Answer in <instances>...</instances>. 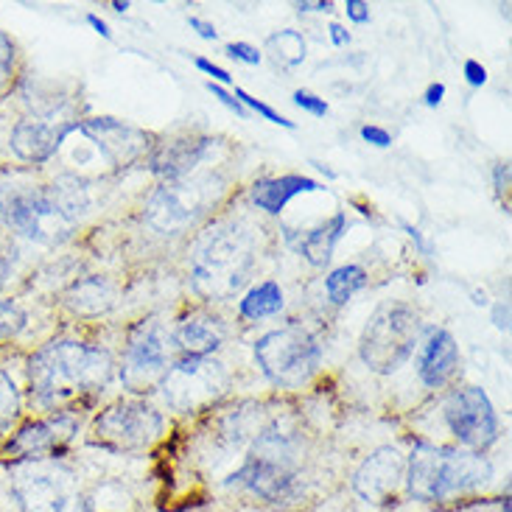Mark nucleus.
<instances>
[{
  "label": "nucleus",
  "mask_w": 512,
  "mask_h": 512,
  "mask_svg": "<svg viewBox=\"0 0 512 512\" xmlns=\"http://www.w3.org/2000/svg\"><path fill=\"white\" fill-rule=\"evenodd\" d=\"M28 381L42 409L59 412L104 392L112 381V359L84 342H54L31 359Z\"/></svg>",
  "instance_id": "nucleus-1"
},
{
  "label": "nucleus",
  "mask_w": 512,
  "mask_h": 512,
  "mask_svg": "<svg viewBox=\"0 0 512 512\" xmlns=\"http://www.w3.org/2000/svg\"><path fill=\"white\" fill-rule=\"evenodd\" d=\"M0 208L17 233L54 247L73 236V227L90 208V196L79 177H59L48 188L14 194Z\"/></svg>",
  "instance_id": "nucleus-2"
},
{
  "label": "nucleus",
  "mask_w": 512,
  "mask_h": 512,
  "mask_svg": "<svg viewBox=\"0 0 512 512\" xmlns=\"http://www.w3.org/2000/svg\"><path fill=\"white\" fill-rule=\"evenodd\" d=\"M255 266V236L247 224L227 222L199 241L191 280L208 300H230L247 286Z\"/></svg>",
  "instance_id": "nucleus-3"
},
{
  "label": "nucleus",
  "mask_w": 512,
  "mask_h": 512,
  "mask_svg": "<svg viewBox=\"0 0 512 512\" xmlns=\"http://www.w3.org/2000/svg\"><path fill=\"white\" fill-rule=\"evenodd\" d=\"M490 473V462L476 451L417 445L406 462V485L417 501H448L482 490Z\"/></svg>",
  "instance_id": "nucleus-4"
},
{
  "label": "nucleus",
  "mask_w": 512,
  "mask_h": 512,
  "mask_svg": "<svg viewBox=\"0 0 512 512\" xmlns=\"http://www.w3.org/2000/svg\"><path fill=\"white\" fill-rule=\"evenodd\" d=\"M420 333H423L420 317L409 305H384L375 311L361 333V361L373 373H395L401 364L412 359V353L420 345Z\"/></svg>",
  "instance_id": "nucleus-5"
},
{
  "label": "nucleus",
  "mask_w": 512,
  "mask_h": 512,
  "mask_svg": "<svg viewBox=\"0 0 512 512\" xmlns=\"http://www.w3.org/2000/svg\"><path fill=\"white\" fill-rule=\"evenodd\" d=\"M233 479L272 504H291L300 496V473L289 437L280 431L261 434L247 465Z\"/></svg>",
  "instance_id": "nucleus-6"
},
{
  "label": "nucleus",
  "mask_w": 512,
  "mask_h": 512,
  "mask_svg": "<svg viewBox=\"0 0 512 512\" xmlns=\"http://www.w3.org/2000/svg\"><path fill=\"white\" fill-rule=\"evenodd\" d=\"M255 361L272 384L294 389L317 373L322 347L311 333L291 325L261 336L255 345Z\"/></svg>",
  "instance_id": "nucleus-7"
},
{
  "label": "nucleus",
  "mask_w": 512,
  "mask_h": 512,
  "mask_svg": "<svg viewBox=\"0 0 512 512\" xmlns=\"http://www.w3.org/2000/svg\"><path fill=\"white\" fill-rule=\"evenodd\" d=\"M219 194L222 182L216 177H182L166 182L146 205V224L163 236H174L196 222Z\"/></svg>",
  "instance_id": "nucleus-8"
},
{
  "label": "nucleus",
  "mask_w": 512,
  "mask_h": 512,
  "mask_svg": "<svg viewBox=\"0 0 512 512\" xmlns=\"http://www.w3.org/2000/svg\"><path fill=\"white\" fill-rule=\"evenodd\" d=\"M227 384L230 375L222 361H213L208 356H185L168 367L160 389L174 412H199L216 398H222Z\"/></svg>",
  "instance_id": "nucleus-9"
},
{
  "label": "nucleus",
  "mask_w": 512,
  "mask_h": 512,
  "mask_svg": "<svg viewBox=\"0 0 512 512\" xmlns=\"http://www.w3.org/2000/svg\"><path fill=\"white\" fill-rule=\"evenodd\" d=\"M96 443L110 451H140L163 434V417L143 401H118L96 420Z\"/></svg>",
  "instance_id": "nucleus-10"
},
{
  "label": "nucleus",
  "mask_w": 512,
  "mask_h": 512,
  "mask_svg": "<svg viewBox=\"0 0 512 512\" xmlns=\"http://www.w3.org/2000/svg\"><path fill=\"white\" fill-rule=\"evenodd\" d=\"M174 336L163 328L160 319H146L129 336L124 356V384L132 392H146L157 381H163L171 364Z\"/></svg>",
  "instance_id": "nucleus-11"
},
{
  "label": "nucleus",
  "mask_w": 512,
  "mask_h": 512,
  "mask_svg": "<svg viewBox=\"0 0 512 512\" xmlns=\"http://www.w3.org/2000/svg\"><path fill=\"white\" fill-rule=\"evenodd\" d=\"M445 423L454 431L459 443L468 445L471 451H482L496 440L499 420L493 412V403L485 395V389L465 387L457 389L445 403Z\"/></svg>",
  "instance_id": "nucleus-12"
},
{
  "label": "nucleus",
  "mask_w": 512,
  "mask_h": 512,
  "mask_svg": "<svg viewBox=\"0 0 512 512\" xmlns=\"http://www.w3.org/2000/svg\"><path fill=\"white\" fill-rule=\"evenodd\" d=\"M403 482H406V457L392 445L373 451L353 476L356 493L370 504H389L401 493Z\"/></svg>",
  "instance_id": "nucleus-13"
},
{
  "label": "nucleus",
  "mask_w": 512,
  "mask_h": 512,
  "mask_svg": "<svg viewBox=\"0 0 512 512\" xmlns=\"http://www.w3.org/2000/svg\"><path fill=\"white\" fill-rule=\"evenodd\" d=\"M459 367L457 339L445 328H426V339L417 353V375L426 387H445Z\"/></svg>",
  "instance_id": "nucleus-14"
},
{
  "label": "nucleus",
  "mask_w": 512,
  "mask_h": 512,
  "mask_svg": "<svg viewBox=\"0 0 512 512\" xmlns=\"http://www.w3.org/2000/svg\"><path fill=\"white\" fill-rule=\"evenodd\" d=\"M68 129L70 124H65V121H56V124L45 121V118L20 121L12 132V152L26 163H45L62 149V140L68 135Z\"/></svg>",
  "instance_id": "nucleus-15"
},
{
  "label": "nucleus",
  "mask_w": 512,
  "mask_h": 512,
  "mask_svg": "<svg viewBox=\"0 0 512 512\" xmlns=\"http://www.w3.org/2000/svg\"><path fill=\"white\" fill-rule=\"evenodd\" d=\"M76 431V420L70 415H56L40 423H31L26 429L20 431L12 440L14 454H23V457H37V454H51L56 448L68 443Z\"/></svg>",
  "instance_id": "nucleus-16"
},
{
  "label": "nucleus",
  "mask_w": 512,
  "mask_h": 512,
  "mask_svg": "<svg viewBox=\"0 0 512 512\" xmlns=\"http://www.w3.org/2000/svg\"><path fill=\"white\" fill-rule=\"evenodd\" d=\"M208 138H196V140H171L166 146H160L152 157V171L171 180H182V177H191L194 171L210 152Z\"/></svg>",
  "instance_id": "nucleus-17"
},
{
  "label": "nucleus",
  "mask_w": 512,
  "mask_h": 512,
  "mask_svg": "<svg viewBox=\"0 0 512 512\" xmlns=\"http://www.w3.org/2000/svg\"><path fill=\"white\" fill-rule=\"evenodd\" d=\"M314 191H322V182L303 177V174H286V177H272V180L255 182L252 185V202L261 210H266V213L277 216L294 196L314 194Z\"/></svg>",
  "instance_id": "nucleus-18"
},
{
  "label": "nucleus",
  "mask_w": 512,
  "mask_h": 512,
  "mask_svg": "<svg viewBox=\"0 0 512 512\" xmlns=\"http://www.w3.org/2000/svg\"><path fill=\"white\" fill-rule=\"evenodd\" d=\"M171 336H174V345L180 347L185 356H210L216 347H222L224 325L208 314H191L182 319Z\"/></svg>",
  "instance_id": "nucleus-19"
},
{
  "label": "nucleus",
  "mask_w": 512,
  "mask_h": 512,
  "mask_svg": "<svg viewBox=\"0 0 512 512\" xmlns=\"http://www.w3.org/2000/svg\"><path fill=\"white\" fill-rule=\"evenodd\" d=\"M17 496L26 512H68L70 501L54 476H23Z\"/></svg>",
  "instance_id": "nucleus-20"
},
{
  "label": "nucleus",
  "mask_w": 512,
  "mask_h": 512,
  "mask_svg": "<svg viewBox=\"0 0 512 512\" xmlns=\"http://www.w3.org/2000/svg\"><path fill=\"white\" fill-rule=\"evenodd\" d=\"M342 233H345V213H336L328 222H322L314 230H308L300 238L297 250L303 252V258L311 266H328L333 258V247L342 238Z\"/></svg>",
  "instance_id": "nucleus-21"
},
{
  "label": "nucleus",
  "mask_w": 512,
  "mask_h": 512,
  "mask_svg": "<svg viewBox=\"0 0 512 512\" xmlns=\"http://www.w3.org/2000/svg\"><path fill=\"white\" fill-rule=\"evenodd\" d=\"M283 308V289L277 286L275 280H263L255 289L244 294V300L238 305L241 317L247 319H263L275 317L277 311Z\"/></svg>",
  "instance_id": "nucleus-22"
},
{
  "label": "nucleus",
  "mask_w": 512,
  "mask_h": 512,
  "mask_svg": "<svg viewBox=\"0 0 512 512\" xmlns=\"http://www.w3.org/2000/svg\"><path fill=\"white\" fill-rule=\"evenodd\" d=\"M68 305L73 308V311H79V314L93 317V314H101V311H107V308H110L112 294L101 280L90 277V280H82V283H76V286H73V291L68 294Z\"/></svg>",
  "instance_id": "nucleus-23"
},
{
  "label": "nucleus",
  "mask_w": 512,
  "mask_h": 512,
  "mask_svg": "<svg viewBox=\"0 0 512 512\" xmlns=\"http://www.w3.org/2000/svg\"><path fill=\"white\" fill-rule=\"evenodd\" d=\"M364 283H367V272L356 263H347V266H339L325 277V291H328L331 303L345 305L356 291L364 289Z\"/></svg>",
  "instance_id": "nucleus-24"
},
{
  "label": "nucleus",
  "mask_w": 512,
  "mask_h": 512,
  "mask_svg": "<svg viewBox=\"0 0 512 512\" xmlns=\"http://www.w3.org/2000/svg\"><path fill=\"white\" fill-rule=\"evenodd\" d=\"M266 45H269V51L275 54L277 62L286 65V68H297L305 59V40L300 31H291V28L277 31V34H272V37L266 40Z\"/></svg>",
  "instance_id": "nucleus-25"
},
{
  "label": "nucleus",
  "mask_w": 512,
  "mask_h": 512,
  "mask_svg": "<svg viewBox=\"0 0 512 512\" xmlns=\"http://www.w3.org/2000/svg\"><path fill=\"white\" fill-rule=\"evenodd\" d=\"M20 415V395L9 375L0 370V434L12 429V423Z\"/></svg>",
  "instance_id": "nucleus-26"
},
{
  "label": "nucleus",
  "mask_w": 512,
  "mask_h": 512,
  "mask_svg": "<svg viewBox=\"0 0 512 512\" xmlns=\"http://www.w3.org/2000/svg\"><path fill=\"white\" fill-rule=\"evenodd\" d=\"M26 328V314L14 303H0V342H9Z\"/></svg>",
  "instance_id": "nucleus-27"
},
{
  "label": "nucleus",
  "mask_w": 512,
  "mask_h": 512,
  "mask_svg": "<svg viewBox=\"0 0 512 512\" xmlns=\"http://www.w3.org/2000/svg\"><path fill=\"white\" fill-rule=\"evenodd\" d=\"M236 98L241 101V107L247 110H255L261 118H266V121H272V124L277 126H286V129H294V121H289V118H283L280 112H275L269 104H263V101H258V98H252L247 90H241V87H236Z\"/></svg>",
  "instance_id": "nucleus-28"
},
{
  "label": "nucleus",
  "mask_w": 512,
  "mask_h": 512,
  "mask_svg": "<svg viewBox=\"0 0 512 512\" xmlns=\"http://www.w3.org/2000/svg\"><path fill=\"white\" fill-rule=\"evenodd\" d=\"M14 70V45L12 40L0 31V90L6 87V82L12 79Z\"/></svg>",
  "instance_id": "nucleus-29"
},
{
  "label": "nucleus",
  "mask_w": 512,
  "mask_h": 512,
  "mask_svg": "<svg viewBox=\"0 0 512 512\" xmlns=\"http://www.w3.org/2000/svg\"><path fill=\"white\" fill-rule=\"evenodd\" d=\"M294 104H297L300 110L317 115V118L328 115V101H325V98L314 96V93H308V90H297V93H294Z\"/></svg>",
  "instance_id": "nucleus-30"
},
{
  "label": "nucleus",
  "mask_w": 512,
  "mask_h": 512,
  "mask_svg": "<svg viewBox=\"0 0 512 512\" xmlns=\"http://www.w3.org/2000/svg\"><path fill=\"white\" fill-rule=\"evenodd\" d=\"M224 51L230 59H238L244 65H261V54H258V48H252L250 42H230Z\"/></svg>",
  "instance_id": "nucleus-31"
},
{
  "label": "nucleus",
  "mask_w": 512,
  "mask_h": 512,
  "mask_svg": "<svg viewBox=\"0 0 512 512\" xmlns=\"http://www.w3.org/2000/svg\"><path fill=\"white\" fill-rule=\"evenodd\" d=\"M208 90H210V93H213V96L219 98V101H222V104H224V107H227V110L236 112L238 118H247V110L241 107V101H238V98L233 96V93H227V90H224L222 84H213V82H210V84H208Z\"/></svg>",
  "instance_id": "nucleus-32"
},
{
  "label": "nucleus",
  "mask_w": 512,
  "mask_h": 512,
  "mask_svg": "<svg viewBox=\"0 0 512 512\" xmlns=\"http://www.w3.org/2000/svg\"><path fill=\"white\" fill-rule=\"evenodd\" d=\"M361 138L378 146V149H387L389 143H392V135H389L387 129H381V126H361Z\"/></svg>",
  "instance_id": "nucleus-33"
},
{
  "label": "nucleus",
  "mask_w": 512,
  "mask_h": 512,
  "mask_svg": "<svg viewBox=\"0 0 512 512\" xmlns=\"http://www.w3.org/2000/svg\"><path fill=\"white\" fill-rule=\"evenodd\" d=\"M196 68L202 70V73H208V76H213V79H216L219 84L233 82V76H230L227 70L219 68V65H213V62H210V59H205V56H199V59H196Z\"/></svg>",
  "instance_id": "nucleus-34"
},
{
  "label": "nucleus",
  "mask_w": 512,
  "mask_h": 512,
  "mask_svg": "<svg viewBox=\"0 0 512 512\" xmlns=\"http://www.w3.org/2000/svg\"><path fill=\"white\" fill-rule=\"evenodd\" d=\"M345 12L353 23H367L370 20V6L364 0H347Z\"/></svg>",
  "instance_id": "nucleus-35"
},
{
  "label": "nucleus",
  "mask_w": 512,
  "mask_h": 512,
  "mask_svg": "<svg viewBox=\"0 0 512 512\" xmlns=\"http://www.w3.org/2000/svg\"><path fill=\"white\" fill-rule=\"evenodd\" d=\"M465 79H468L471 87H482V84L487 82V70L482 68L476 59H468V62H465Z\"/></svg>",
  "instance_id": "nucleus-36"
},
{
  "label": "nucleus",
  "mask_w": 512,
  "mask_h": 512,
  "mask_svg": "<svg viewBox=\"0 0 512 512\" xmlns=\"http://www.w3.org/2000/svg\"><path fill=\"white\" fill-rule=\"evenodd\" d=\"M188 23H191V28H196V34L202 37V40H216V28H213V23H208V20H202V17H188Z\"/></svg>",
  "instance_id": "nucleus-37"
},
{
  "label": "nucleus",
  "mask_w": 512,
  "mask_h": 512,
  "mask_svg": "<svg viewBox=\"0 0 512 512\" xmlns=\"http://www.w3.org/2000/svg\"><path fill=\"white\" fill-rule=\"evenodd\" d=\"M493 322H496V328H499V331H507V328H510V305L507 303L493 305Z\"/></svg>",
  "instance_id": "nucleus-38"
},
{
  "label": "nucleus",
  "mask_w": 512,
  "mask_h": 512,
  "mask_svg": "<svg viewBox=\"0 0 512 512\" xmlns=\"http://www.w3.org/2000/svg\"><path fill=\"white\" fill-rule=\"evenodd\" d=\"M496 194H507V188H510V166H496Z\"/></svg>",
  "instance_id": "nucleus-39"
},
{
  "label": "nucleus",
  "mask_w": 512,
  "mask_h": 512,
  "mask_svg": "<svg viewBox=\"0 0 512 512\" xmlns=\"http://www.w3.org/2000/svg\"><path fill=\"white\" fill-rule=\"evenodd\" d=\"M443 96H445V84H431L429 90H426V104H429V107H437V104H440V101H443Z\"/></svg>",
  "instance_id": "nucleus-40"
},
{
  "label": "nucleus",
  "mask_w": 512,
  "mask_h": 512,
  "mask_svg": "<svg viewBox=\"0 0 512 512\" xmlns=\"http://www.w3.org/2000/svg\"><path fill=\"white\" fill-rule=\"evenodd\" d=\"M87 23H90V26L96 28V34H101L104 40H110V37H112L110 26H107V23H104L101 17H96V14H87Z\"/></svg>",
  "instance_id": "nucleus-41"
},
{
  "label": "nucleus",
  "mask_w": 512,
  "mask_h": 512,
  "mask_svg": "<svg viewBox=\"0 0 512 512\" xmlns=\"http://www.w3.org/2000/svg\"><path fill=\"white\" fill-rule=\"evenodd\" d=\"M297 9L300 12H333V3L331 0H325V3H297Z\"/></svg>",
  "instance_id": "nucleus-42"
},
{
  "label": "nucleus",
  "mask_w": 512,
  "mask_h": 512,
  "mask_svg": "<svg viewBox=\"0 0 512 512\" xmlns=\"http://www.w3.org/2000/svg\"><path fill=\"white\" fill-rule=\"evenodd\" d=\"M331 40H333V45H347V42H350L347 28H342L339 23H331Z\"/></svg>",
  "instance_id": "nucleus-43"
},
{
  "label": "nucleus",
  "mask_w": 512,
  "mask_h": 512,
  "mask_svg": "<svg viewBox=\"0 0 512 512\" xmlns=\"http://www.w3.org/2000/svg\"><path fill=\"white\" fill-rule=\"evenodd\" d=\"M479 512H510V501H504L499 510H493V507H485V510H479Z\"/></svg>",
  "instance_id": "nucleus-44"
},
{
  "label": "nucleus",
  "mask_w": 512,
  "mask_h": 512,
  "mask_svg": "<svg viewBox=\"0 0 512 512\" xmlns=\"http://www.w3.org/2000/svg\"><path fill=\"white\" fill-rule=\"evenodd\" d=\"M112 9H115V12H126V9H129V3H121V0H115V3H112Z\"/></svg>",
  "instance_id": "nucleus-45"
},
{
  "label": "nucleus",
  "mask_w": 512,
  "mask_h": 512,
  "mask_svg": "<svg viewBox=\"0 0 512 512\" xmlns=\"http://www.w3.org/2000/svg\"><path fill=\"white\" fill-rule=\"evenodd\" d=\"M476 305H487V297H485V291H476V300H473Z\"/></svg>",
  "instance_id": "nucleus-46"
},
{
  "label": "nucleus",
  "mask_w": 512,
  "mask_h": 512,
  "mask_svg": "<svg viewBox=\"0 0 512 512\" xmlns=\"http://www.w3.org/2000/svg\"><path fill=\"white\" fill-rule=\"evenodd\" d=\"M238 512H255V510H238Z\"/></svg>",
  "instance_id": "nucleus-47"
}]
</instances>
